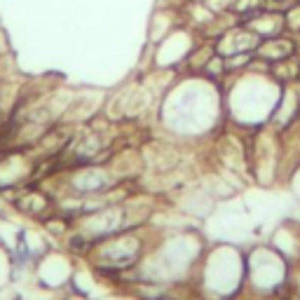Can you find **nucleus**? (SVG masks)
<instances>
[{
	"mask_svg": "<svg viewBox=\"0 0 300 300\" xmlns=\"http://www.w3.org/2000/svg\"><path fill=\"white\" fill-rule=\"evenodd\" d=\"M295 52V45L286 38H272V40H265L263 45L256 47V54L267 63L281 61V59H288V56Z\"/></svg>",
	"mask_w": 300,
	"mask_h": 300,
	"instance_id": "obj_1",
	"label": "nucleus"
}]
</instances>
